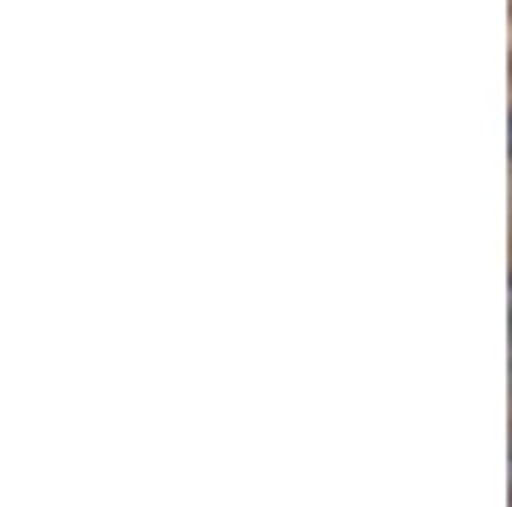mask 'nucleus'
I'll return each instance as SVG.
<instances>
[{"instance_id":"f03ea898","label":"nucleus","mask_w":512,"mask_h":507,"mask_svg":"<svg viewBox=\"0 0 512 507\" xmlns=\"http://www.w3.org/2000/svg\"><path fill=\"white\" fill-rule=\"evenodd\" d=\"M507 482H512V467H507Z\"/></svg>"},{"instance_id":"f257e3e1","label":"nucleus","mask_w":512,"mask_h":507,"mask_svg":"<svg viewBox=\"0 0 512 507\" xmlns=\"http://www.w3.org/2000/svg\"><path fill=\"white\" fill-rule=\"evenodd\" d=\"M507 149H512V129H507Z\"/></svg>"}]
</instances>
